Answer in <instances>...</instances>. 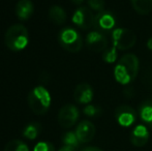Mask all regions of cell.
Listing matches in <instances>:
<instances>
[{"instance_id": "cell-21", "label": "cell", "mask_w": 152, "mask_h": 151, "mask_svg": "<svg viewBox=\"0 0 152 151\" xmlns=\"http://www.w3.org/2000/svg\"><path fill=\"white\" fill-rule=\"evenodd\" d=\"M102 59L107 63H113L117 60V49L114 46L104 51L102 53Z\"/></svg>"}, {"instance_id": "cell-24", "label": "cell", "mask_w": 152, "mask_h": 151, "mask_svg": "<svg viewBox=\"0 0 152 151\" xmlns=\"http://www.w3.org/2000/svg\"><path fill=\"white\" fill-rule=\"evenodd\" d=\"M83 112H84V114L86 115V116H88V117H95V116H97V115L100 114L102 110H100L98 107H96V106L87 105L86 107L84 108Z\"/></svg>"}, {"instance_id": "cell-3", "label": "cell", "mask_w": 152, "mask_h": 151, "mask_svg": "<svg viewBox=\"0 0 152 151\" xmlns=\"http://www.w3.org/2000/svg\"><path fill=\"white\" fill-rule=\"evenodd\" d=\"M28 105L29 108L35 115H45L49 111L51 106V94L46 87L36 86L29 92L28 94Z\"/></svg>"}, {"instance_id": "cell-17", "label": "cell", "mask_w": 152, "mask_h": 151, "mask_svg": "<svg viewBox=\"0 0 152 151\" xmlns=\"http://www.w3.org/2000/svg\"><path fill=\"white\" fill-rule=\"evenodd\" d=\"M134 9L140 15H148L152 10V0H130Z\"/></svg>"}, {"instance_id": "cell-14", "label": "cell", "mask_w": 152, "mask_h": 151, "mask_svg": "<svg viewBox=\"0 0 152 151\" xmlns=\"http://www.w3.org/2000/svg\"><path fill=\"white\" fill-rule=\"evenodd\" d=\"M34 12L33 2L31 0H19L16 5V15L20 21H27Z\"/></svg>"}, {"instance_id": "cell-12", "label": "cell", "mask_w": 152, "mask_h": 151, "mask_svg": "<svg viewBox=\"0 0 152 151\" xmlns=\"http://www.w3.org/2000/svg\"><path fill=\"white\" fill-rule=\"evenodd\" d=\"M93 89L87 83H81L75 88L74 91V98L77 103L86 105L89 104L93 98Z\"/></svg>"}, {"instance_id": "cell-19", "label": "cell", "mask_w": 152, "mask_h": 151, "mask_svg": "<svg viewBox=\"0 0 152 151\" xmlns=\"http://www.w3.org/2000/svg\"><path fill=\"white\" fill-rule=\"evenodd\" d=\"M3 151H30L25 142L21 140H12L5 145Z\"/></svg>"}, {"instance_id": "cell-22", "label": "cell", "mask_w": 152, "mask_h": 151, "mask_svg": "<svg viewBox=\"0 0 152 151\" xmlns=\"http://www.w3.org/2000/svg\"><path fill=\"white\" fill-rule=\"evenodd\" d=\"M33 151H56L54 145L51 142L42 141L38 142L33 148Z\"/></svg>"}, {"instance_id": "cell-18", "label": "cell", "mask_w": 152, "mask_h": 151, "mask_svg": "<svg viewBox=\"0 0 152 151\" xmlns=\"http://www.w3.org/2000/svg\"><path fill=\"white\" fill-rule=\"evenodd\" d=\"M140 117L145 123L152 124V101H146L140 106Z\"/></svg>"}, {"instance_id": "cell-20", "label": "cell", "mask_w": 152, "mask_h": 151, "mask_svg": "<svg viewBox=\"0 0 152 151\" xmlns=\"http://www.w3.org/2000/svg\"><path fill=\"white\" fill-rule=\"evenodd\" d=\"M62 142L65 146H69L75 149H77L80 145V141H79L76 133H74V131H67L64 133L62 136Z\"/></svg>"}, {"instance_id": "cell-5", "label": "cell", "mask_w": 152, "mask_h": 151, "mask_svg": "<svg viewBox=\"0 0 152 151\" xmlns=\"http://www.w3.org/2000/svg\"><path fill=\"white\" fill-rule=\"evenodd\" d=\"M113 44L121 51L129 50L136 44L137 36L132 30L126 28H116L112 32Z\"/></svg>"}, {"instance_id": "cell-8", "label": "cell", "mask_w": 152, "mask_h": 151, "mask_svg": "<svg viewBox=\"0 0 152 151\" xmlns=\"http://www.w3.org/2000/svg\"><path fill=\"white\" fill-rule=\"evenodd\" d=\"M116 25V19L111 12L102 10L94 17L93 27L99 32H110Z\"/></svg>"}, {"instance_id": "cell-1", "label": "cell", "mask_w": 152, "mask_h": 151, "mask_svg": "<svg viewBox=\"0 0 152 151\" xmlns=\"http://www.w3.org/2000/svg\"><path fill=\"white\" fill-rule=\"evenodd\" d=\"M138 57L134 54H126L122 56L114 69V77L119 84L127 85L137 78L139 73Z\"/></svg>"}, {"instance_id": "cell-26", "label": "cell", "mask_w": 152, "mask_h": 151, "mask_svg": "<svg viewBox=\"0 0 152 151\" xmlns=\"http://www.w3.org/2000/svg\"><path fill=\"white\" fill-rule=\"evenodd\" d=\"M58 151H76V149L75 148H72V147H69V146H65V145H63L62 147L59 149Z\"/></svg>"}, {"instance_id": "cell-6", "label": "cell", "mask_w": 152, "mask_h": 151, "mask_svg": "<svg viewBox=\"0 0 152 151\" xmlns=\"http://www.w3.org/2000/svg\"><path fill=\"white\" fill-rule=\"evenodd\" d=\"M80 116L79 109L75 105H64L58 113V123L62 128H70L77 123Z\"/></svg>"}, {"instance_id": "cell-25", "label": "cell", "mask_w": 152, "mask_h": 151, "mask_svg": "<svg viewBox=\"0 0 152 151\" xmlns=\"http://www.w3.org/2000/svg\"><path fill=\"white\" fill-rule=\"evenodd\" d=\"M81 151H104V150L99 149V148H97V147H92V146H89V147L83 148Z\"/></svg>"}, {"instance_id": "cell-28", "label": "cell", "mask_w": 152, "mask_h": 151, "mask_svg": "<svg viewBox=\"0 0 152 151\" xmlns=\"http://www.w3.org/2000/svg\"><path fill=\"white\" fill-rule=\"evenodd\" d=\"M70 1H72L74 4H76V5H80V4L83 3L85 0H70Z\"/></svg>"}, {"instance_id": "cell-11", "label": "cell", "mask_w": 152, "mask_h": 151, "mask_svg": "<svg viewBox=\"0 0 152 151\" xmlns=\"http://www.w3.org/2000/svg\"><path fill=\"white\" fill-rule=\"evenodd\" d=\"M76 135L80 143H89L95 136V126L89 120H83L78 124L76 128Z\"/></svg>"}, {"instance_id": "cell-16", "label": "cell", "mask_w": 152, "mask_h": 151, "mask_svg": "<svg viewBox=\"0 0 152 151\" xmlns=\"http://www.w3.org/2000/svg\"><path fill=\"white\" fill-rule=\"evenodd\" d=\"M40 133H42V124L36 121H32L24 127L22 135L23 137L28 140H35Z\"/></svg>"}, {"instance_id": "cell-10", "label": "cell", "mask_w": 152, "mask_h": 151, "mask_svg": "<svg viewBox=\"0 0 152 151\" xmlns=\"http://www.w3.org/2000/svg\"><path fill=\"white\" fill-rule=\"evenodd\" d=\"M86 44L93 52H104L108 49V39L99 31H91L86 36Z\"/></svg>"}, {"instance_id": "cell-15", "label": "cell", "mask_w": 152, "mask_h": 151, "mask_svg": "<svg viewBox=\"0 0 152 151\" xmlns=\"http://www.w3.org/2000/svg\"><path fill=\"white\" fill-rule=\"evenodd\" d=\"M49 19L56 25H62L66 21V12L60 5H53L49 9Z\"/></svg>"}, {"instance_id": "cell-9", "label": "cell", "mask_w": 152, "mask_h": 151, "mask_svg": "<svg viewBox=\"0 0 152 151\" xmlns=\"http://www.w3.org/2000/svg\"><path fill=\"white\" fill-rule=\"evenodd\" d=\"M115 118L119 125L128 127L136 121V111L128 105H121L115 110Z\"/></svg>"}, {"instance_id": "cell-13", "label": "cell", "mask_w": 152, "mask_h": 151, "mask_svg": "<svg viewBox=\"0 0 152 151\" xmlns=\"http://www.w3.org/2000/svg\"><path fill=\"white\" fill-rule=\"evenodd\" d=\"M149 131L145 125H137L130 133V142L136 147H143L149 140Z\"/></svg>"}, {"instance_id": "cell-4", "label": "cell", "mask_w": 152, "mask_h": 151, "mask_svg": "<svg viewBox=\"0 0 152 151\" xmlns=\"http://www.w3.org/2000/svg\"><path fill=\"white\" fill-rule=\"evenodd\" d=\"M59 44L65 51L70 53H78L83 47V39L80 33L72 28H64L59 33Z\"/></svg>"}, {"instance_id": "cell-2", "label": "cell", "mask_w": 152, "mask_h": 151, "mask_svg": "<svg viewBox=\"0 0 152 151\" xmlns=\"http://www.w3.org/2000/svg\"><path fill=\"white\" fill-rule=\"evenodd\" d=\"M5 46L12 52L24 50L29 42V33L27 28L22 24H14L6 30L4 35Z\"/></svg>"}, {"instance_id": "cell-23", "label": "cell", "mask_w": 152, "mask_h": 151, "mask_svg": "<svg viewBox=\"0 0 152 151\" xmlns=\"http://www.w3.org/2000/svg\"><path fill=\"white\" fill-rule=\"evenodd\" d=\"M89 7L95 12H102L104 8V0H87Z\"/></svg>"}, {"instance_id": "cell-7", "label": "cell", "mask_w": 152, "mask_h": 151, "mask_svg": "<svg viewBox=\"0 0 152 151\" xmlns=\"http://www.w3.org/2000/svg\"><path fill=\"white\" fill-rule=\"evenodd\" d=\"M94 15L92 14L91 9L85 6L77 8L72 15V22L76 26L83 30H88L94 24Z\"/></svg>"}, {"instance_id": "cell-27", "label": "cell", "mask_w": 152, "mask_h": 151, "mask_svg": "<svg viewBox=\"0 0 152 151\" xmlns=\"http://www.w3.org/2000/svg\"><path fill=\"white\" fill-rule=\"evenodd\" d=\"M147 48L149 49L150 51H152V37H150L147 42Z\"/></svg>"}]
</instances>
